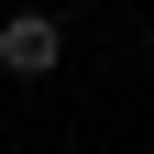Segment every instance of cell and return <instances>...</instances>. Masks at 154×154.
Here are the masks:
<instances>
[{
  "instance_id": "obj_1",
  "label": "cell",
  "mask_w": 154,
  "mask_h": 154,
  "mask_svg": "<svg viewBox=\"0 0 154 154\" xmlns=\"http://www.w3.org/2000/svg\"><path fill=\"white\" fill-rule=\"evenodd\" d=\"M66 66V22H55V11H0V77H55Z\"/></svg>"
},
{
  "instance_id": "obj_2",
  "label": "cell",
  "mask_w": 154,
  "mask_h": 154,
  "mask_svg": "<svg viewBox=\"0 0 154 154\" xmlns=\"http://www.w3.org/2000/svg\"><path fill=\"white\" fill-rule=\"evenodd\" d=\"M143 66H154V33H143Z\"/></svg>"
}]
</instances>
